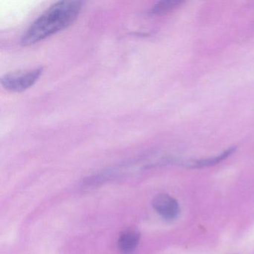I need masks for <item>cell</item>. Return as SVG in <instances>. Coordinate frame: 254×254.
<instances>
[{
    "label": "cell",
    "instance_id": "cell-1",
    "mask_svg": "<svg viewBox=\"0 0 254 254\" xmlns=\"http://www.w3.org/2000/svg\"><path fill=\"white\" fill-rule=\"evenodd\" d=\"M81 1H61L46 10L29 26L20 44L29 46L69 27L79 15Z\"/></svg>",
    "mask_w": 254,
    "mask_h": 254
},
{
    "label": "cell",
    "instance_id": "cell-2",
    "mask_svg": "<svg viewBox=\"0 0 254 254\" xmlns=\"http://www.w3.org/2000/svg\"><path fill=\"white\" fill-rule=\"evenodd\" d=\"M44 72V67L35 68L31 70L11 72L1 78L4 88L11 92H23L35 84Z\"/></svg>",
    "mask_w": 254,
    "mask_h": 254
},
{
    "label": "cell",
    "instance_id": "cell-3",
    "mask_svg": "<svg viewBox=\"0 0 254 254\" xmlns=\"http://www.w3.org/2000/svg\"><path fill=\"white\" fill-rule=\"evenodd\" d=\"M152 206L156 212L167 221H175L181 213L179 203L169 194H159L154 197Z\"/></svg>",
    "mask_w": 254,
    "mask_h": 254
},
{
    "label": "cell",
    "instance_id": "cell-4",
    "mask_svg": "<svg viewBox=\"0 0 254 254\" xmlns=\"http://www.w3.org/2000/svg\"><path fill=\"white\" fill-rule=\"evenodd\" d=\"M140 240V233L134 229H127L120 234L118 248L122 254H132L136 251Z\"/></svg>",
    "mask_w": 254,
    "mask_h": 254
},
{
    "label": "cell",
    "instance_id": "cell-5",
    "mask_svg": "<svg viewBox=\"0 0 254 254\" xmlns=\"http://www.w3.org/2000/svg\"><path fill=\"white\" fill-rule=\"evenodd\" d=\"M236 147H231L228 149L221 153L219 155L216 157H209V158L201 159V160H193V161L189 162L186 165V166L191 169H201V168L209 167V166H215L218 163H221L223 160L230 157L235 151Z\"/></svg>",
    "mask_w": 254,
    "mask_h": 254
},
{
    "label": "cell",
    "instance_id": "cell-6",
    "mask_svg": "<svg viewBox=\"0 0 254 254\" xmlns=\"http://www.w3.org/2000/svg\"><path fill=\"white\" fill-rule=\"evenodd\" d=\"M181 0H163L157 2L151 9V13L155 15L166 14L182 3Z\"/></svg>",
    "mask_w": 254,
    "mask_h": 254
}]
</instances>
